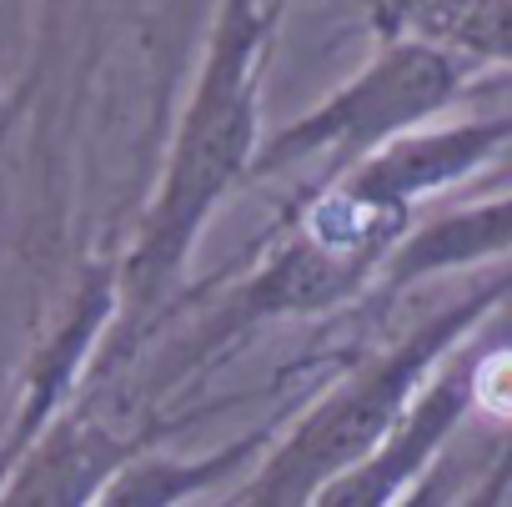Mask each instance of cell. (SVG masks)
<instances>
[{"label":"cell","instance_id":"6da1fadb","mask_svg":"<svg viewBox=\"0 0 512 507\" xmlns=\"http://www.w3.org/2000/svg\"><path fill=\"white\" fill-rule=\"evenodd\" d=\"M277 16L267 0H216L201 41V66L181 121L171 131L156 196L146 201L136 236L116 267L121 312L116 327L91 362L86 392L111 387L121 367L151 342V332L171 317L181 277L196 257V246L236 181L251 176V161L262 151V66L277 41Z\"/></svg>","mask_w":512,"mask_h":507},{"label":"cell","instance_id":"7a4b0ae2","mask_svg":"<svg viewBox=\"0 0 512 507\" xmlns=\"http://www.w3.org/2000/svg\"><path fill=\"white\" fill-rule=\"evenodd\" d=\"M512 297V267L472 282L457 302L437 307L402 342L342 372L231 492V507H312L337 477H347L417 402L437 367Z\"/></svg>","mask_w":512,"mask_h":507},{"label":"cell","instance_id":"3957f363","mask_svg":"<svg viewBox=\"0 0 512 507\" xmlns=\"http://www.w3.org/2000/svg\"><path fill=\"white\" fill-rule=\"evenodd\" d=\"M397 241H402V231H377V236H352L347 241V236H327V231H317L297 216H282L277 246L246 277H236L196 317V327H186L176 342H166L141 377L101 387L96 397L111 392V402L121 412L136 397L141 412H151V402H161L166 392L191 382L196 372L216 367L256 327L292 322V317H327V312L367 297L377 287L387 257L397 251Z\"/></svg>","mask_w":512,"mask_h":507},{"label":"cell","instance_id":"277c9868","mask_svg":"<svg viewBox=\"0 0 512 507\" xmlns=\"http://www.w3.org/2000/svg\"><path fill=\"white\" fill-rule=\"evenodd\" d=\"M467 81H477V66L437 46L377 41L372 61L347 86H337L322 106L262 136V151L251 161V181L282 176L307 161H322L327 181H337L352 166L387 151L392 141L427 131L447 106L467 96Z\"/></svg>","mask_w":512,"mask_h":507},{"label":"cell","instance_id":"5b68a950","mask_svg":"<svg viewBox=\"0 0 512 507\" xmlns=\"http://www.w3.org/2000/svg\"><path fill=\"white\" fill-rule=\"evenodd\" d=\"M477 357H447L437 377L417 392V402L402 412V422L347 472L337 477L312 507H397L432 467L437 457L457 442L462 422L482 407L477 392Z\"/></svg>","mask_w":512,"mask_h":507},{"label":"cell","instance_id":"8992f818","mask_svg":"<svg viewBox=\"0 0 512 507\" xmlns=\"http://www.w3.org/2000/svg\"><path fill=\"white\" fill-rule=\"evenodd\" d=\"M166 427H126V412H106L96 397H76L6 472L0 507H91L101 482Z\"/></svg>","mask_w":512,"mask_h":507},{"label":"cell","instance_id":"52a82bcc","mask_svg":"<svg viewBox=\"0 0 512 507\" xmlns=\"http://www.w3.org/2000/svg\"><path fill=\"white\" fill-rule=\"evenodd\" d=\"M502 146H512V111L457 121V126H437V131L432 126L427 131H412V136L392 141L387 151H377L372 161H362L347 176L322 181V186L342 191L357 206L392 211V216H407L412 221V211L427 196H442V191L462 186L487 161H497Z\"/></svg>","mask_w":512,"mask_h":507},{"label":"cell","instance_id":"ba28073f","mask_svg":"<svg viewBox=\"0 0 512 507\" xmlns=\"http://www.w3.org/2000/svg\"><path fill=\"white\" fill-rule=\"evenodd\" d=\"M267 447H272V427H251V432H241L211 452H191V457L161 452L151 442V447L131 452L101 482L91 507H186L196 497L226 492L231 482H246L251 467L267 457Z\"/></svg>","mask_w":512,"mask_h":507},{"label":"cell","instance_id":"9c48e42d","mask_svg":"<svg viewBox=\"0 0 512 507\" xmlns=\"http://www.w3.org/2000/svg\"><path fill=\"white\" fill-rule=\"evenodd\" d=\"M512 251V191L457 206L447 216H432L422 226H412L397 251L387 257L382 277H377V297H402L432 277H452L467 267H482L492 257H507Z\"/></svg>","mask_w":512,"mask_h":507},{"label":"cell","instance_id":"30bf717a","mask_svg":"<svg viewBox=\"0 0 512 507\" xmlns=\"http://www.w3.org/2000/svg\"><path fill=\"white\" fill-rule=\"evenodd\" d=\"M377 41H422L467 66H512V0H372Z\"/></svg>","mask_w":512,"mask_h":507},{"label":"cell","instance_id":"8fae6325","mask_svg":"<svg viewBox=\"0 0 512 507\" xmlns=\"http://www.w3.org/2000/svg\"><path fill=\"white\" fill-rule=\"evenodd\" d=\"M477 467H482V462H477ZM477 467H472V457L452 442V447L437 457V467H432L397 507H462L467 492H472V482H477Z\"/></svg>","mask_w":512,"mask_h":507},{"label":"cell","instance_id":"7c38bea8","mask_svg":"<svg viewBox=\"0 0 512 507\" xmlns=\"http://www.w3.org/2000/svg\"><path fill=\"white\" fill-rule=\"evenodd\" d=\"M507 502H512V422L487 447V457L477 467V482H472L462 507H507Z\"/></svg>","mask_w":512,"mask_h":507},{"label":"cell","instance_id":"4fadbf2b","mask_svg":"<svg viewBox=\"0 0 512 507\" xmlns=\"http://www.w3.org/2000/svg\"><path fill=\"white\" fill-rule=\"evenodd\" d=\"M166 11H171V36L191 21V16H206L211 21V11H216V0H166Z\"/></svg>","mask_w":512,"mask_h":507},{"label":"cell","instance_id":"5bb4252c","mask_svg":"<svg viewBox=\"0 0 512 507\" xmlns=\"http://www.w3.org/2000/svg\"><path fill=\"white\" fill-rule=\"evenodd\" d=\"M287 6H292V0H267V11H272V16H277V21H282V16H287Z\"/></svg>","mask_w":512,"mask_h":507},{"label":"cell","instance_id":"9a60e30c","mask_svg":"<svg viewBox=\"0 0 512 507\" xmlns=\"http://www.w3.org/2000/svg\"><path fill=\"white\" fill-rule=\"evenodd\" d=\"M221 507H231V497H226V502H221Z\"/></svg>","mask_w":512,"mask_h":507}]
</instances>
